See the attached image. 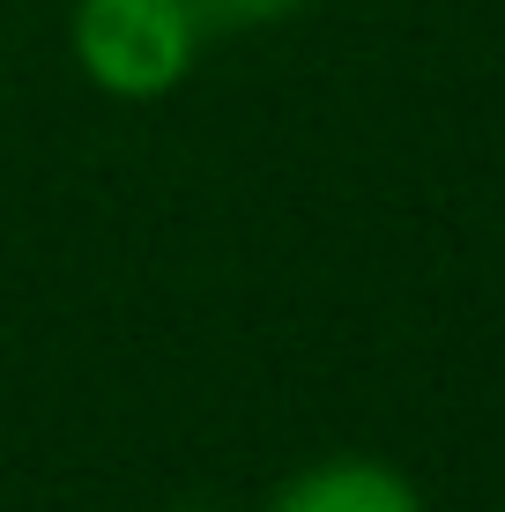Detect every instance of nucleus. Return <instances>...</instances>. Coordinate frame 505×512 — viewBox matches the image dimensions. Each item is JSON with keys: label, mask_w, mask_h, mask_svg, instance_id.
I'll return each mask as SVG.
<instances>
[{"label": "nucleus", "mask_w": 505, "mask_h": 512, "mask_svg": "<svg viewBox=\"0 0 505 512\" xmlns=\"http://www.w3.org/2000/svg\"><path fill=\"white\" fill-rule=\"evenodd\" d=\"M268 512H424V490L379 453H320L275 483Z\"/></svg>", "instance_id": "f03ea898"}, {"label": "nucleus", "mask_w": 505, "mask_h": 512, "mask_svg": "<svg viewBox=\"0 0 505 512\" xmlns=\"http://www.w3.org/2000/svg\"><path fill=\"white\" fill-rule=\"evenodd\" d=\"M67 45L90 90L119 104H156L194 75L208 30L194 23L186 0H75Z\"/></svg>", "instance_id": "f257e3e1"}, {"label": "nucleus", "mask_w": 505, "mask_h": 512, "mask_svg": "<svg viewBox=\"0 0 505 512\" xmlns=\"http://www.w3.org/2000/svg\"><path fill=\"white\" fill-rule=\"evenodd\" d=\"M186 8H194V23L208 30V38H246V30L290 23L305 0H186Z\"/></svg>", "instance_id": "7ed1b4c3"}]
</instances>
